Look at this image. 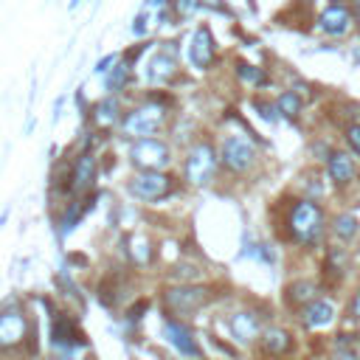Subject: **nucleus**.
Returning <instances> with one entry per match:
<instances>
[{"instance_id": "obj_1", "label": "nucleus", "mask_w": 360, "mask_h": 360, "mask_svg": "<svg viewBox=\"0 0 360 360\" xmlns=\"http://www.w3.org/2000/svg\"><path fill=\"white\" fill-rule=\"evenodd\" d=\"M284 222H287V239H292L295 245L312 248L323 236L326 217H323V208L318 202H312V200H295L287 208V219Z\"/></svg>"}, {"instance_id": "obj_2", "label": "nucleus", "mask_w": 360, "mask_h": 360, "mask_svg": "<svg viewBox=\"0 0 360 360\" xmlns=\"http://www.w3.org/2000/svg\"><path fill=\"white\" fill-rule=\"evenodd\" d=\"M208 298H211V290L208 287H200V284H177V287H169L163 292V307H166L169 315H191L200 307H205Z\"/></svg>"}, {"instance_id": "obj_3", "label": "nucleus", "mask_w": 360, "mask_h": 360, "mask_svg": "<svg viewBox=\"0 0 360 360\" xmlns=\"http://www.w3.org/2000/svg\"><path fill=\"white\" fill-rule=\"evenodd\" d=\"M129 160L141 172H163L172 160V152H169V143L160 138H138L129 149Z\"/></svg>"}, {"instance_id": "obj_4", "label": "nucleus", "mask_w": 360, "mask_h": 360, "mask_svg": "<svg viewBox=\"0 0 360 360\" xmlns=\"http://www.w3.org/2000/svg\"><path fill=\"white\" fill-rule=\"evenodd\" d=\"M217 152H214V146L208 143V141H200V143H194L191 146V152L186 155V180L191 183V186H205V183H211V177H214V172H217Z\"/></svg>"}, {"instance_id": "obj_5", "label": "nucleus", "mask_w": 360, "mask_h": 360, "mask_svg": "<svg viewBox=\"0 0 360 360\" xmlns=\"http://www.w3.org/2000/svg\"><path fill=\"white\" fill-rule=\"evenodd\" d=\"M163 118H166V112H163L160 104H141V107H135V110H129L124 115L121 129L129 138H135V135L138 138H149L152 132H158V127L163 124Z\"/></svg>"}, {"instance_id": "obj_6", "label": "nucleus", "mask_w": 360, "mask_h": 360, "mask_svg": "<svg viewBox=\"0 0 360 360\" xmlns=\"http://www.w3.org/2000/svg\"><path fill=\"white\" fill-rule=\"evenodd\" d=\"M219 160H222V166L228 172L245 174L256 163V146L242 135H231V138H225V143L219 149Z\"/></svg>"}, {"instance_id": "obj_7", "label": "nucleus", "mask_w": 360, "mask_h": 360, "mask_svg": "<svg viewBox=\"0 0 360 360\" xmlns=\"http://www.w3.org/2000/svg\"><path fill=\"white\" fill-rule=\"evenodd\" d=\"M174 188V180L163 172H138L129 183H127V191L138 200H163L166 194H172Z\"/></svg>"}, {"instance_id": "obj_8", "label": "nucleus", "mask_w": 360, "mask_h": 360, "mask_svg": "<svg viewBox=\"0 0 360 360\" xmlns=\"http://www.w3.org/2000/svg\"><path fill=\"white\" fill-rule=\"evenodd\" d=\"M28 318L22 309H0V352H11L20 349L28 340Z\"/></svg>"}, {"instance_id": "obj_9", "label": "nucleus", "mask_w": 360, "mask_h": 360, "mask_svg": "<svg viewBox=\"0 0 360 360\" xmlns=\"http://www.w3.org/2000/svg\"><path fill=\"white\" fill-rule=\"evenodd\" d=\"M163 338L172 343V349H174L180 357H200V354H202L200 343L194 340L191 329H188L183 321L166 318V323H163Z\"/></svg>"}, {"instance_id": "obj_10", "label": "nucleus", "mask_w": 360, "mask_h": 360, "mask_svg": "<svg viewBox=\"0 0 360 360\" xmlns=\"http://www.w3.org/2000/svg\"><path fill=\"white\" fill-rule=\"evenodd\" d=\"M228 329H231L233 340L242 343V346L259 340L262 332H264V329H262V318H259L253 309H239V312H233V315L228 318Z\"/></svg>"}, {"instance_id": "obj_11", "label": "nucleus", "mask_w": 360, "mask_h": 360, "mask_svg": "<svg viewBox=\"0 0 360 360\" xmlns=\"http://www.w3.org/2000/svg\"><path fill=\"white\" fill-rule=\"evenodd\" d=\"M352 22H354V11H349V8L340 6V3L326 6V8L321 11V17H318V28H321L326 37H343V34H349Z\"/></svg>"}, {"instance_id": "obj_12", "label": "nucleus", "mask_w": 360, "mask_h": 360, "mask_svg": "<svg viewBox=\"0 0 360 360\" xmlns=\"http://www.w3.org/2000/svg\"><path fill=\"white\" fill-rule=\"evenodd\" d=\"M335 312L338 309H335L332 298H315L309 307L301 309V323H304V329H326V326H332Z\"/></svg>"}, {"instance_id": "obj_13", "label": "nucleus", "mask_w": 360, "mask_h": 360, "mask_svg": "<svg viewBox=\"0 0 360 360\" xmlns=\"http://www.w3.org/2000/svg\"><path fill=\"white\" fill-rule=\"evenodd\" d=\"M188 59L194 68L205 70L211 62H214V37L205 25H200L194 34H191V42H188Z\"/></svg>"}, {"instance_id": "obj_14", "label": "nucleus", "mask_w": 360, "mask_h": 360, "mask_svg": "<svg viewBox=\"0 0 360 360\" xmlns=\"http://www.w3.org/2000/svg\"><path fill=\"white\" fill-rule=\"evenodd\" d=\"M326 174L335 186H349L354 177H357V163L349 152H340L335 149L329 158H326Z\"/></svg>"}, {"instance_id": "obj_15", "label": "nucleus", "mask_w": 360, "mask_h": 360, "mask_svg": "<svg viewBox=\"0 0 360 360\" xmlns=\"http://www.w3.org/2000/svg\"><path fill=\"white\" fill-rule=\"evenodd\" d=\"M51 343L56 349H76V346H84V335L79 332V326L73 323V318L68 315H59L53 318V326H51Z\"/></svg>"}, {"instance_id": "obj_16", "label": "nucleus", "mask_w": 360, "mask_h": 360, "mask_svg": "<svg viewBox=\"0 0 360 360\" xmlns=\"http://www.w3.org/2000/svg\"><path fill=\"white\" fill-rule=\"evenodd\" d=\"M259 346L270 357H284V354L292 352V335L287 329H281V326H267L262 332V338H259Z\"/></svg>"}, {"instance_id": "obj_17", "label": "nucleus", "mask_w": 360, "mask_h": 360, "mask_svg": "<svg viewBox=\"0 0 360 360\" xmlns=\"http://www.w3.org/2000/svg\"><path fill=\"white\" fill-rule=\"evenodd\" d=\"M284 298H287L290 307H295V309L301 312L304 307H309V304H312L315 298H321V295H318V284H315V281H309V278H295L292 284H287Z\"/></svg>"}, {"instance_id": "obj_18", "label": "nucleus", "mask_w": 360, "mask_h": 360, "mask_svg": "<svg viewBox=\"0 0 360 360\" xmlns=\"http://www.w3.org/2000/svg\"><path fill=\"white\" fill-rule=\"evenodd\" d=\"M174 73H177V59L172 53H155L149 59V68H146L149 84H166L174 79Z\"/></svg>"}, {"instance_id": "obj_19", "label": "nucleus", "mask_w": 360, "mask_h": 360, "mask_svg": "<svg viewBox=\"0 0 360 360\" xmlns=\"http://www.w3.org/2000/svg\"><path fill=\"white\" fill-rule=\"evenodd\" d=\"M349 270V253L343 248H329L323 256V278L329 284H340Z\"/></svg>"}, {"instance_id": "obj_20", "label": "nucleus", "mask_w": 360, "mask_h": 360, "mask_svg": "<svg viewBox=\"0 0 360 360\" xmlns=\"http://www.w3.org/2000/svg\"><path fill=\"white\" fill-rule=\"evenodd\" d=\"M93 177H96V158H93L90 152H82V155L76 158V166H73L70 191H84V188H90Z\"/></svg>"}, {"instance_id": "obj_21", "label": "nucleus", "mask_w": 360, "mask_h": 360, "mask_svg": "<svg viewBox=\"0 0 360 360\" xmlns=\"http://www.w3.org/2000/svg\"><path fill=\"white\" fill-rule=\"evenodd\" d=\"M332 233H335V239H338L340 245H349V242H354L357 233H360V219H357L354 214L343 211V214H338V217L332 219Z\"/></svg>"}, {"instance_id": "obj_22", "label": "nucleus", "mask_w": 360, "mask_h": 360, "mask_svg": "<svg viewBox=\"0 0 360 360\" xmlns=\"http://www.w3.org/2000/svg\"><path fill=\"white\" fill-rule=\"evenodd\" d=\"M127 245H129V256H132V262L135 264H149L152 262V242L146 239V236H141V233H135V236H129L127 239Z\"/></svg>"}, {"instance_id": "obj_23", "label": "nucleus", "mask_w": 360, "mask_h": 360, "mask_svg": "<svg viewBox=\"0 0 360 360\" xmlns=\"http://www.w3.org/2000/svg\"><path fill=\"white\" fill-rule=\"evenodd\" d=\"M276 107H278V115H284V118L295 121V118L301 115V107H304V101H301V96H298L295 90H287V93H281V96H278Z\"/></svg>"}, {"instance_id": "obj_24", "label": "nucleus", "mask_w": 360, "mask_h": 360, "mask_svg": "<svg viewBox=\"0 0 360 360\" xmlns=\"http://www.w3.org/2000/svg\"><path fill=\"white\" fill-rule=\"evenodd\" d=\"M127 79H129V65H127V62H124V65H115V68L107 73V79H104V90L112 96V93L124 90Z\"/></svg>"}, {"instance_id": "obj_25", "label": "nucleus", "mask_w": 360, "mask_h": 360, "mask_svg": "<svg viewBox=\"0 0 360 360\" xmlns=\"http://www.w3.org/2000/svg\"><path fill=\"white\" fill-rule=\"evenodd\" d=\"M236 73H239V79L248 82V84H267V73H264L262 68H256V65L239 62V65H236Z\"/></svg>"}, {"instance_id": "obj_26", "label": "nucleus", "mask_w": 360, "mask_h": 360, "mask_svg": "<svg viewBox=\"0 0 360 360\" xmlns=\"http://www.w3.org/2000/svg\"><path fill=\"white\" fill-rule=\"evenodd\" d=\"M96 118H98L101 124H112V121L118 118V101H115L112 96L101 98V101L96 104Z\"/></svg>"}, {"instance_id": "obj_27", "label": "nucleus", "mask_w": 360, "mask_h": 360, "mask_svg": "<svg viewBox=\"0 0 360 360\" xmlns=\"http://www.w3.org/2000/svg\"><path fill=\"white\" fill-rule=\"evenodd\" d=\"M343 138H346V143H349V149L360 158V121H354V124H349L346 129H343Z\"/></svg>"}, {"instance_id": "obj_28", "label": "nucleus", "mask_w": 360, "mask_h": 360, "mask_svg": "<svg viewBox=\"0 0 360 360\" xmlns=\"http://www.w3.org/2000/svg\"><path fill=\"white\" fill-rule=\"evenodd\" d=\"M253 107L259 110V115H262L264 121H270V124H276V121H278V107H276V104H267V101H259V98H256V101H253Z\"/></svg>"}, {"instance_id": "obj_29", "label": "nucleus", "mask_w": 360, "mask_h": 360, "mask_svg": "<svg viewBox=\"0 0 360 360\" xmlns=\"http://www.w3.org/2000/svg\"><path fill=\"white\" fill-rule=\"evenodd\" d=\"M200 6H202L200 0H174V8H177L180 17H191V14H197Z\"/></svg>"}, {"instance_id": "obj_30", "label": "nucleus", "mask_w": 360, "mask_h": 360, "mask_svg": "<svg viewBox=\"0 0 360 360\" xmlns=\"http://www.w3.org/2000/svg\"><path fill=\"white\" fill-rule=\"evenodd\" d=\"M332 360H360V357H357V352L352 349V340H349V343L340 340L338 349H335V357H332Z\"/></svg>"}, {"instance_id": "obj_31", "label": "nucleus", "mask_w": 360, "mask_h": 360, "mask_svg": "<svg viewBox=\"0 0 360 360\" xmlns=\"http://www.w3.org/2000/svg\"><path fill=\"white\" fill-rule=\"evenodd\" d=\"M146 307H149V301H143V298H141L138 304H132V307L127 309V318H129V321H141V318H143V312H146Z\"/></svg>"}, {"instance_id": "obj_32", "label": "nucleus", "mask_w": 360, "mask_h": 360, "mask_svg": "<svg viewBox=\"0 0 360 360\" xmlns=\"http://www.w3.org/2000/svg\"><path fill=\"white\" fill-rule=\"evenodd\" d=\"M349 318H352L354 323H360V287H357V292H354L352 301H349Z\"/></svg>"}, {"instance_id": "obj_33", "label": "nucleus", "mask_w": 360, "mask_h": 360, "mask_svg": "<svg viewBox=\"0 0 360 360\" xmlns=\"http://www.w3.org/2000/svg\"><path fill=\"white\" fill-rule=\"evenodd\" d=\"M132 34H135V37H143V34H146V11H141V14L132 20Z\"/></svg>"}, {"instance_id": "obj_34", "label": "nucleus", "mask_w": 360, "mask_h": 360, "mask_svg": "<svg viewBox=\"0 0 360 360\" xmlns=\"http://www.w3.org/2000/svg\"><path fill=\"white\" fill-rule=\"evenodd\" d=\"M118 62H115V53H110V56H104L98 65H96V73H107V70H112Z\"/></svg>"}, {"instance_id": "obj_35", "label": "nucleus", "mask_w": 360, "mask_h": 360, "mask_svg": "<svg viewBox=\"0 0 360 360\" xmlns=\"http://www.w3.org/2000/svg\"><path fill=\"white\" fill-rule=\"evenodd\" d=\"M202 6H208V8H214V11H225V0H200Z\"/></svg>"}, {"instance_id": "obj_36", "label": "nucleus", "mask_w": 360, "mask_h": 360, "mask_svg": "<svg viewBox=\"0 0 360 360\" xmlns=\"http://www.w3.org/2000/svg\"><path fill=\"white\" fill-rule=\"evenodd\" d=\"M354 22L360 25V0H354Z\"/></svg>"}, {"instance_id": "obj_37", "label": "nucleus", "mask_w": 360, "mask_h": 360, "mask_svg": "<svg viewBox=\"0 0 360 360\" xmlns=\"http://www.w3.org/2000/svg\"><path fill=\"white\" fill-rule=\"evenodd\" d=\"M352 262H354V264H357V267H360V248H357V250H354V256H352Z\"/></svg>"}, {"instance_id": "obj_38", "label": "nucleus", "mask_w": 360, "mask_h": 360, "mask_svg": "<svg viewBox=\"0 0 360 360\" xmlns=\"http://www.w3.org/2000/svg\"><path fill=\"white\" fill-rule=\"evenodd\" d=\"M82 3H84V0H70V8H79Z\"/></svg>"}]
</instances>
